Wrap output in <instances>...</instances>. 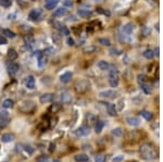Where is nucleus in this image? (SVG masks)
<instances>
[{
    "label": "nucleus",
    "instance_id": "obj_23",
    "mask_svg": "<svg viewBox=\"0 0 163 162\" xmlns=\"http://www.w3.org/2000/svg\"><path fill=\"white\" fill-rule=\"evenodd\" d=\"M14 105V101L12 99H5V101L2 102V107L5 108V109H10V108H12Z\"/></svg>",
    "mask_w": 163,
    "mask_h": 162
},
{
    "label": "nucleus",
    "instance_id": "obj_42",
    "mask_svg": "<svg viewBox=\"0 0 163 162\" xmlns=\"http://www.w3.org/2000/svg\"><path fill=\"white\" fill-rule=\"evenodd\" d=\"M52 39H53V42H57V45H60V44H61L60 37H58V35H57V34H55V35L52 36Z\"/></svg>",
    "mask_w": 163,
    "mask_h": 162
},
{
    "label": "nucleus",
    "instance_id": "obj_9",
    "mask_svg": "<svg viewBox=\"0 0 163 162\" xmlns=\"http://www.w3.org/2000/svg\"><path fill=\"white\" fill-rule=\"evenodd\" d=\"M134 29H135L134 24L127 23V24H125V25H123V27H122V33L130 35V34H132V33L134 32Z\"/></svg>",
    "mask_w": 163,
    "mask_h": 162
},
{
    "label": "nucleus",
    "instance_id": "obj_15",
    "mask_svg": "<svg viewBox=\"0 0 163 162\" xmlns=\"http://www.w3.org/2000/svg\"><path fill=\"white\" fill-rule=\"evenodd\" d=\"M107 110L110 116H117V106L113 103H107Z\"/></svg>",
    "mask_w": 163,
    "mask_h": 162
},
{
    "label": "nucleus",
    "instance_id": "obj_20",
    "mask_svg": "<svg viewBox=\"0 0 163 162\" xmlns=\"http://www.w3.org/2000/svg\"><path fill=\"white\" fill-rule=\"evenodd\" d=\"M98 68L101 70V71H107V70H109V68H110V64L108 63L107 61L101 60L98 62Z\"/></svg>",
    "mask_w": 163,
    "mask_h": 162
},
{
    "label": "nucleus",
    "instance_id": "obj_39",
    "mask_svg": "<svg viewBox=\"0 0 163 162\" xmlns=\"http://www.w3.org/2000/svg\"><path fill=\"white\" fill-rule=\"evenodd\" d=\"M112 56H119V55H121L122 51L120 49H117V48H112L111 50H110Z\"/></svg>",
    "mask_w": 163,
    "mask_h": 162
},
{
    "label": "nucleus",
    "instance_id": "obj_52",
    "mask_svg": "<svg viewBox=\"0 0 163 162\" xmlns=\"http://www.w3.org/2000/svg\"><path fill=\"white\" fill-rule=\"evenodd\" d=\"M93 1H97V2H102L103 0H93Z\"/></svg>",
    "mask_w": 163,
    "mask_h": 162
},
{
    "label": "nucleus",
    "instance_id": "obj_33",
    "mask_svg": "<svg viewBox=\"0 0 163 162\" xmlns=\"http://www.w3.org/2000/svg\"><path fill=\"white\" fill-rule=\"evenodd\" d=\"M95 162H106V157L103 154H97L95 157Z\"/></svg>",
    "mask_w": 163,
    "mask_h": 162
},
{
    "label": "nucleus",
    "instance_id": "obj_28",
    "mask_svg": "<svg viewBox=\"0 0 163 162\" xmlns=\"http://www.w3.org/2000/svg\"><path fill=\"white\" fill-rule=\"evenodd\" d=\"M140 114H141V116H143V118H145V119H146L147 121H150L151 119H152V118H153L152 113H151V112H149V111H141V113H140Z\"/></svg>",
    "mask_w": 163,
    "mask_h": 162
},
{
    "label": "nucleus",
    "instance_id": "obj_22",
    "mask_svg": "<svg viewBox=\"0 0 163 162\" xmlns=\"http://www.w3.org/2000/svg\"><path fill=\"white\" fill-rule=\"evenodd\" d=\"M24 42L27 45V46H33L34 44H35V39L33 36L31 35H26V36H24Z\"/></svg>",
    "mask_w": 163,
    "mask_h": 162
},
{
    "label": "nucleus",
    "instance_id": "obj_25",
    "mask_svg": "<svg viewBox=\"0 0 163 162\" xmlns=\"http://www.w3.org/2000/svg\"><path fill=\"white\" fill-rule=\"evenodd\" d=\"M2 34H3V36H5V37H8V38H14L15 37V34H14L12 31L7 29V28L2 31Z\"/></svg>",
    "mask_w": 163,
    "mask_h": 162
},
{
    "label": "nucleus",
    "instance_id": "obj_6",
    "mask_svg": "<svg viewBox=\"0 0 163 162\" xmlns=\"http://www.w3.org/2000/svg\"><path fill=\"white\" fill-rule=\"evenodd\" d=\"M117 93L115 92V90L109 89V90L100 92V93H99V97L104 98V99H114V98L117 97Z\"/></svg>",
    "mask_w": 163,
    "mask_h": 162
},
{
    "label": "nucleus",
    "instance_id": "obj_14",
    "mask_svg": "<svg viewBox=\"0 0 163 162\" xmlns=\"http://www.w3.org/2000/svg\"><path fill=\"white\" fill-rule=\"evenodd\" d=\"M61 100H62L63 103L68 105V103H70V102L72 101V96L70 95L69 92H63V93H62V96H61Z\"/></svg>",
    "mask_w": 163,
    "mask_h": 162
},
{
    "label": "nucleus",
    "instance_id": "obj_37",
    "mask_svg": "<svg viewBox=\"0 0 163 162\" xmlns=\"http://www.w3.org/2000/svg\"><path fill=\"white\" fill-rule=\"evenodd\" d=\"M99 42H100L101 45H103V46H110V45H111L110 40L107 39V38H100V39H99Z\"/></svg>",
    "mask_w": 163,
    "mask_h": 162
},
{
    "label": "nucleus",
    "instance_id": "obj_30",
    "mask_svg": "<svg viewBox=\"0 0 163 162\" xmlns=\"http://www.w3.org/2000/svg\"><path fill=\"white\" fill-rule=\"evenodd\" d=\"M128 36H130V35H127V34H124V33H121V34L119 35V37H120V40H121V42H128L130 40Z\"/></svg>",
    "mask_w": 163,
    "mask_h": 162
},
{
    "label": "nucleus",
    "instance_id": "obj_36",
    "mask_svg": "<svg viewBox=\"0 0 163 162\" xmlns=\"http://www.w3.org/2000/svg\"><path fill=\"white\" fill-rule=\"evenodd\" d=\"M9 112L7 111H0V119H3V120H9Z\"/></svg>",
    "mask_w": 163,
    "mask_h": 162
},
{
    "label": "nucleus",
    "instance_id": "obj_35",
    "mask_svg": "<svg viewBox=\"0 0 163 162\" xmlns=\"http://www.w3.org/2000/svg\"><path fill=\"white\" fill-rule=\"evenodd\" d=\"M112 134L114 135V136H121L122 134H123V131H122V129H120V127H117V129H114V130L112 131Z\"/></svg>",
    "mask_w": 163,
    "mask_h": 162
},
{
    "label": "nucleus",
    "instance_id": "obj_47",
    "mask_svg": "<svg viewBox=\"0 0 163 162\" xmlns=\"http://www.w3.org/2000/svg\"><path fill=\"white\" fill-rule=\"evenodd\" d=\"M60 108H61V105H60V103H53V106H52V110L57 111V110H59Z\"/></svg>",
    "mask_w": 163,
    "mask_h": 162
},
{
    "label": "nucleus",
    "instance_id": "obj_13",
    "mask_svg": "<svg viewBox=\"0 0 163 162\" xmlns=\"http://www.w3.org/2000/svg\"><path fill=\"white\" fill-rule=\"evenodd\" d=\"M19 69H20L19 64H16V63H11V64L8 66V72H9L10 75H15L18 73Z\"/></svg>",
    "mask_w": 163,
    "mask_h": 162
},
{
    "label": "nucleus",
    "instance_id": "obj_40",
    "mask_svg": "<svg viewBox=\"0 0 163 162\" xmlns=\"http://www.w3.org/2000/svg\"><path fill=\"white\" fill-rule=\"evenodd\" d=\"M46 63V58L45 57H40V58H38V66H44V64Z\"/></svg>",
    "mask_w": 163,
    "mask_h": 162
},
{
    "label": "nucleus",
    "instance_id": "obj_53",
    "mask_svg": "<svg viewBox=\"0 0 163 162\" xmlns=\"http://www.w3.org/2000/svg\"><path fill=\"white\" fill-rule=\"evenodd\" d=\"M130 162H136V161H130Z\"/></svg>",
    "mask_w": 163,
    "mask_h": 162
},
{
    "label": "nucleus",
    "instance_id": "obj_32",
    "mask_svg": "<svg viewBox=\"0 0 163 162\" xmlns=\"http://www.w3.org/2000/svg\"><path fill=\"white\" fill-rule=\"evenodd\" d=\"M137 81H138L139 85H143V84H145L146 82H147V77H146L144 74H139L138 75V77H137Z\"/></svg>",
    "mask_w": 163,
    "mask_h": 162
},
{
    "label": "nucleus",
    "instance_id": "obj_29",
    "mask_svg": "<svg viewBox=\"0 0 163 162\" xmlns=\"http://www.w3.org/2000/svg\"><path fill=\"white\" fill-rule=\"evenodd\" d=\"M85 53H93L95 51H97V48L95 46H88V47H85L84 49H83Z\"/></svg>",
    "mask_w": 163,
    "mask_h": 162
},
{
    "label": "nucleus",
    "instance_id": "obj_18",
    "mask_svg": "<svg viewBox=\"0 0 163 162\" xmlns=\"http://www.w3.org/2000/svg\"><path fill=\"white\" fill-rule=\"evenodd\" d=\"M88 159V156L85 154V153H79V154H76L74 157V160L76 162H87Z\"/></svg>",
    "mask_w": 163,
    "mask_h": 162
},
{
    "label": "nucleus",
    "instance_id": "obj_26",
    "mask_svg": "<svg viewBox=\"0 0 163 162\" xmlns=\"http://www.w3.org/2000/svg\"><path fill=\"white\" fill-rule=\"evenodd\" d=\"M104 127V122L103 121H97V124H96V133H100Z\"/></svg>",
    "mask_w": 163,
    "mask_h": 162
},
{
    "label": "nucleus",
    "instance_id": "obj_2",
    "mask_svg": "<svg viewBox=\"0 0 163 162\" xmlns=\"http://www.w3.org/2000/svg\"><path fill=\"white\" fill-rule=\"evenodd\" d=\"M109 84H110V86L111 87H117V85H119V70L115 68V66H113V65H110V68H109Z\"/></svg>",
    "mask_w": 163,
    "mask_h": 162
},
{
    "label": "nucleus",
    "instance_id": "obj_10",
    "mask_svg": "<svg viewBox=\"0 0 163 162\" xmlns=\"http://www.w3.org/2000/svg\"><path fill=\"white\" fill-rule=\"evenodd\" d=\"M25 86H26L28 89L35 88V79H34V76L29 75V76L26 77V79H25Z\"/></svg>",
    "mask_w": 163,
    "mask_h": 162
},
{
    "label": "nucleus",
    "instance_id": "obj_16",
    "mask_svg": "<svg viewBox=\"0 0 163 162\" xmlns=\"http://www.w3.org/2000/svg\"><path fill=\"white\" fill-rule=\"evenodd\" d=\"M72 79V73L71 72H65L60 76V81L62 83H69Z\"/></svg>",
    "mask_w": 163,
    "mask_h": 162
},
{
    "label": "nucleus",
    "instance_id": "obj_24",
    "mask_svg": "<svg viewBox=\"0 0 163 162\" xmlns=\"http://www.w3.org/2000/svg\"><path fill=\"white\" fill-rule=\"evenodd\" d=\"M8 58H9L11 61L15 60L18 58V52L14 50V49H10L9 52H8Z\"/></svg>",
    "mask_w": 163,
    "mask_h": 162
},
{
    "label": "nucleus",
    "instance_id": "obj_1",
    "mask_svg": "<svg viewBox=\"0 0 163 162\" xmlns=\"http://www.w3.org/2000/svg\"><path fill=\"white\" fill-rule=\"evenodd\" d=\"M140 154H141V157L144 158L145 160H153V159H157L159 156L157 148L154 147L152 144L149 143L141 145V147H140Z\"/></svg>",
    "mask_w": 163,
    "mask_h": 162
},
{
    "label": "nucleus",
    "instance_id": "obj_51",
    "mask_svg": "<svg viewBox=\"0 0 163 162\" xmlns=\"http://www.w3.org/2000/svg\"><path fill=\"white\" fill-rule=\"evenodd\" d=\"M153 53H154V56H157L159 57V48H155L153 50Z\"/></svg>",
    "mask_w": 163,
    "mask_h": 162
},
{
    "label": "nucleus",
    "instance_id": "obj_44",
    "mask_svg": "<svg viewBox=\"0 0 163 162\" xmlns=\"http://www.w3.org/2000/svg\"><path fill=\"white\" fill-rule=\"evenodd\" d=\"M7 44V38L0 34V45H5Z\"/></svg>",
    "mask_w": 163,
    "mask_h": 162
},
{
    "label": "nucleus",
    "instance_id": "obj_38",
    "mask_svg": "<svg viewBox=\"0 0 163 162\" xmlns=\"http://www.w3.org/2000/svg\"><path fill=\"white\" fill-rule=\"evenodd\" d=\"M60 32H61V34H63V35H65V36L70 35V31L68 29V27H66V26H61Z\"/></svg>",
    "mask_w": 163,
    "mask_h": 162
},
{
    "label": "nucleus",
    "instance_id": "obj_43",
    "mask_svg": "<svg viewBox=\"0 0 163 162\" xmlns=\"http://www.w3.org/2000/svg\"><path fill=\"white\" fill-rule=\"evenodd\" d=\"M63 5L64 7H72L73 5V1L72 0H64L63 1Z\"/></svg>",
    "mask_w": 163,
    "mask_h": 162
},
{
    "label": "nucleus",
    "instance_id": "obj_48",
    "mask_svg": "<svg viewBox=\"0 0 163 162\" xmlns=\"http://www.w3.org/2000/svg\"><path fill=\"white\" fill-rule=\"evenodd\" d=\"M123 160V156H117L113 159V162H121Z\"/></svg>",
    "mask_w": 163,
    "mask_h": 162
},
{
    "label": "nucleus",
    "instance_id": "obj_7",
    "mask_svg": "<svg viewBox=\"0 0 163 162\" xmlns=\"http://www.w3.org/2000/svg\"><path fill=\"white\" fill-rule=\"evenodd\" d=\"M42 11L40 9H33L29 14H28V16H29V19L32 20V21H35V22H37L40 20L42 18Z\"/></svg>",
    "mask_w": 163,
    "mask_h": 162
},
{
    "label": "nucleus",
    "instance_id": "obj_27",
    "mask_svg": "<svg viewBox=\"0 0 163 162\" xmlns=\"http://www.w3.org/2000/svg\"><path fill=\"white\" fill-rule=\"evenodd\" d=\"M144 57L146 59H152L154 57V53H153V50H151V49H148V50H145L144 51Z\"/></svg>",
    "mask_w": 163,
    "mask_h": 162
},
{
    "label": "nucleus",
    "instance_id": "obj_46",
    "mask_svg": "<svg viewBox=\"0 0 163 162\" xmlns=\"http://www.w3.org/2000/svg\"><path fill=\"white\" fill-rule=\"evenodd\" d=\"M66 42H68V45H69V46H74L75 45L74 39L72 37H68V40H66Z\"/></svg>",
    "mask_w": 163,
    "mask_h": 162
},
{
    "label": "nucleus",
    "instance_id": "obj_45",
    "mask_svg": "<svg viewBox=\"0 0 163 162\" xmlns=\"http://www.w3.org/2000/svg\"><path fill=\"white\" fill-rule=\"evenodd\" d=\"M9 120H3V119H0V127H5V125L8 124Z\"/></svg>",
    "mask_w": 163,
    "mask_h": 162
},
{
    "label": "nucleus",
    "instance_id": "obj_11",
    "mask_svg": "<svg viewBox=\"0 0 163 162\" xmlns=\"http://www.w3.org/2000/svg\"><path fill=\"white\" fill-rule=\"evenodd\" d=\"M126 122L128 125H132V126H138L140 124V120L136 116H128L126 119Z\"/></svg>",
    "mask_w": 163,
    "mask_h": 162
},
{
    "label": "nucleus",
    "instance_id": "obj_21",
    "mask_svg": "<svg viewBox=\"0 0 163 162\" xmlns=\"http://www.w3.org/2000/svg\"><path fill=\"white\" fill-rule=\"evenodd\" d=\"M65 13H66V8H65V7H62V8H59V9H57L56 11H55L53 16H56V18L62 16V15H64Z\"/></svg>",
    "mask_w": 163,
    "mask_h": 162
},
{
    "label": "nucleus",
    "instance_id": "obj_8",
    "mask_svg": "<svg viewBox=\"0 0 163 162\" xmlns=\"http://www.w3.org/2000/svg\"><path fill=\"white\" fill-rule=\"evenodd\" d=\"M53 98H55V95H53V94L47 93V94H44V95H42V96H40V98H39V101H40V103L46 105V103L51 102L52 100H53Z\"/></svg>",
    "mask_w": 163,
    "mask_h": 162
},
{
    "label": "nucleus",
    "instance_id": "obj_50",
    "mask_svg": "<svg viewBox=\"0 0 163 162\" xmlns=\"http://www.w3.org/2000/svg\"><path fill=\"white\" fill-rule=\"evenodd\" d=\"M45 52H46V53H48V55H52V53H53V50H52L51 48H48V49H47Z\"/></svg>",
    "mask_w": 163,
    "mask_h": 162
},
{
    "label": "nucleus",
    "instance_id": "obj_5",
    "mask_svg": "<svg viewBox=\"0 0 163 162\" xmlns=\"http://www.w3.org/2000/svg\"><path fill=\"white\" fill-rule=\"evenodd\" d=\"M90 133V126H87V125H83L78 127L77 130L75 131V135L77 137H84V136H87V135Z\"/></svg>",
    "mask_w": 163,
    "mask_h": 162
},
{
    "label": "nucleus",
    "instance_id": "obj_3",
    "mask_svg": "<svg viewBox=\"0 0 163 162\" xmlns=\"http://www.w3.org/2000/svg\"><path fill=\"white\" fill-rule=\"evenodd\" d=\"M89 86H90V85H89L88 81H85V79L78 81L74 86L75 92H76L77 94H84L89 89Z\"/></svg>",
    "mask_w": 163,
    "mask_h": 162
},
{
    "label": "nucleus",
    "instance_id": "obj_17",
    "mask_svg": "<svg viewBox=\"0 0 163 162\" xmlns=\"http://www.w3.org/2000/svg\"><path fill=\"white\" fill-rule=\"evenodd\" d=\"M91 14H93V12L88 9H79L78 10V15L80 16V18H85V19H86V18L91 16Z\"/></svg>",
    "mask_w": 163,
    "mask_h": 162
},
{
    "label": "nucleus",
    "instance_id": "obj_31",
    "mask_svg": "<svg viewBox=\"0 0 163 162\" xmlns=\"http://www.w3.org/2000/svg\"><path fill=\"white\" fill-rule=\"evenodd\" d=\"M140 87H141V89L144 90L145 94H150V93H151V87H150L149 85H147L146 83L143 84V85H140Z\"/></svg>",
    "mask_w": 163,
    "mask_h": 162
},
{
    "label": "nucleus",
    "instance_id": "obj_34",
    "mask_svg": "<svg viewBox=\"0 0 163 162\" xmlns=\"http://www.w3.org/2000/svg\"><path fill=\"white\" fill-rule=\"evenodd\" d=\"M12 3V1L11 0H0V5H2V7H5V8H8L10 7Z\"/></svg>",
    "mask_w": 163,
    "mask_h": 162
},
{
    "label": "nucleus",
    "instance_id": "obj_41",
    "mask_svg": "<svg viewBox=\"0 0 163 162\" xmlns=\"http://www.w3.org/2000/svg\"><path fill=\"white\" fill-rule=\"evenodd\" d=\"M48 160V157L45 156V154H42V156H39V157L36 159V161L37 162H46Z\"/></svg>",
    "mask_w": 163,
    "mask_h": 162
},
{
    "label": "nucleus",
    "instance_id": "obj_12",
    "mask_svg": "<svg viewBox=\"0 0 163 162\" xmlns=\"http://www.w3.org/2000/svg\"><path fill=\"white\" fill-rule=\"evenodd\" d=\"M58 3H59V0H46L45 7L47 10H52L58 5Z\"/></svg>",
    "mask_w": 163,
    "mask_h": 162
},
{
    "label": "nucleus",
    "instance_id": "obj_19",
    "mask_svg": "<svg viewBox=\"0 0 163 162\" xmlns=\"http://www.w3.org/2000/svg\"><path fill=\"white\" fill-rule=\"evenodd\" d=\"M14 139V135L11 134V133H7V134H3L1 136V140L3 143H10Z\"/></svg>",
    "mask_w": 163,
    "mask_h": 162
},
{
    "label": "nucleus",
    "instance_id": "obj_4",
    "mask_svg": "<svg viewBox=\"0 0 163 162\" xmlns=\"http://www.w3.org/2000/svg\"><path fill=\"white\" fill-rule=\"evenodd\" d=\"M34 108H35L34 101H32V100H25V101L21 103L19 109L22 113H29V112H32L34 110Z\"/></svg>",
    "mask_w": 163,
    "mask_h": 162
},
{
    "label": "nucleus",
    "instance_id": "obj_49",
    "mask_svg": "<svg viewBox=\"0 0 163 162\" xmlns=\"http://www.w3.org/2000/svg\"><path fill=\"white\" fill-rule=\"evenodd\" d=\"M150 33V29L148 27H144V34L145 36H148V34Z\"/></svg>",
    "mask_w": 163,
    "mask_h": 162
}]
</instances>
